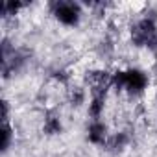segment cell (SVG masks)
<instances>
[{
  "label": "cell",
  "mask_w": 157,
  "mask_h": 157,
  "mask_svg": "<svg viewBox=\"0 0 157 157\" xmlns=\"http://www.w3.org/2000/svg\"><path fill=\"white\" fill-rule=\"evenodd\" d=\"M22 8H24V4H21V2H11V0H8V2L2 4V15H4V19H6V17H13V15H17Z\"/></svg>",
  "instance_id": "obj_6"
},
{
  "label": "cell",
  "mask_w": 157,
  "mask_h": 157,
  "mask_svg": "<svg viewBox=\"0 0 157 157\" xmlns=\"http://www.w3.org/2000/svg\"><path fill=\"white\" fill-rule=\"evenodd\" d=\"M50 11L57 22L68 28H74L80 24L82 15H83L82 6L78 2H70V0H56V2L50 4Z\"/></svg>",
  "instance_id": "obj_2"
},
{
  "label": "cell",
  "mask_w": 157,
  "mask_h": 157,
  "mask_svg": "<svg viewBox=\"0 0 157 157\" xmlns=\"http://www.w3.org/2000/svg\"><path fill=\"white\" fill-rule=\"evenodd\" d=\"M109 129L105 126V122L100 118V120H91L89 126H87V139L91 144H96V146H105L107 140H109Z\"/></svg>",
  "instance_id": "obj_4"
},
{
  "label": "cell",
  "mask_w": 157,
  "mask_h": 157,
  "mask_svg": "<svg viewBox=\"0 0 157 157\" xmlns=\"http://www.w3.org/2000/svg\"><path fill=\"white\" fill-rule=\"evenodd\" d=\"M148 74L140 68H124L113 74V89L129 96H140L148 89Z\"/></svg>",
  "instance_id": "obj_1"
},
{
  "label": "cell",
  "mask_w": 157,
  "mask_h": 157,
  "mask_svg": "<svg viewBox=\"0 0 157 157\" xmlns=\"http://www.w3.org/2000/svg\"><path fill=\"white\" fill-rule=\"evenodd\" d=\"M131 41L135 46H150L157 52V24L151 17L139 19L131 28Z\"/></svg>",
  "instance_id": "obj_3"
},
{
  "label": "cell",
  "mask_w": 157,
  "mask_h": 157,
  "mask_svg": "<svg viewBox=\"0 0 157 157\" xmlns=\"http://www.w3.org/2000/svg\"><path fill=\"white\" fill-rule=\"evenodd\" d=\"M61 129H63V126H61L59 117L54 115V113L46 115V118H44V126H43V131H44L46 135H57V133H61Z\"/></svg>",
  "instance_id": "obj_5"
},
{
  "label": "cell",
  "mask_w": 157,
  "mask_h": 157,
  "mask_svg": "<svg viewBox=\"0 0 157 157\" xmlns=\"http://www.w3.org/2000/svg\"><path fill=\"white\" fill-rule=\"evenodd\" d=\"M155 67H157V52H155Z\"/></svg>",
  "instance_id": "obj_8"
},
{
  "label": "cell",
  "mask_w": 157,
  "mask_h": 157,
  "mask_svg": "<svg viewBox=\"0 0 157 157\" xmlns=\"http://www.w3.org/2000/svg\"><path fill=\"white\" fill-rule=\"evenodd\" d=\"M68 98H70L72 105H80V104H83V100H85V91H83L82 87H74V89L68 91Z\"/></svg>",
  "instance_id": "obj_7"
}]
</instances>
